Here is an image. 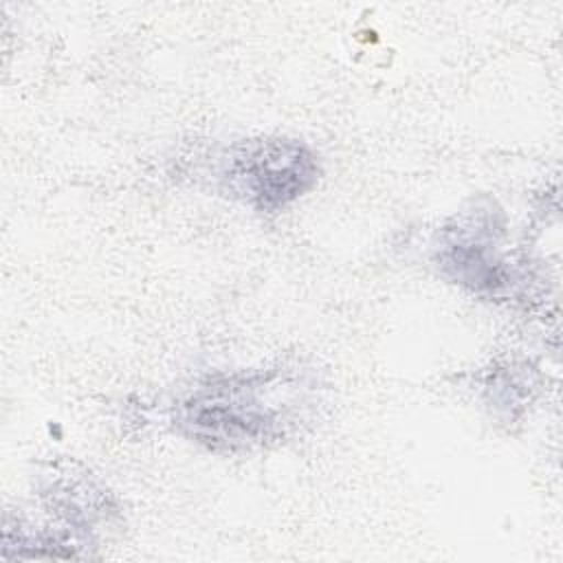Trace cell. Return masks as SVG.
Listing matches in <instances>:
<instances>
[{
	"label": "cell",
	"instance_id": "obj_1",
	"mask_svg": "<svg viewBox=\"0 0 563 563\" xmlns=\"http://www.w3.org/2000/svg\"><path fill=\"white\" fill-rule=\"evenodd\" d=\"M314 178L312 156L297 143L257 141L231 156L227 180L233 191L264 209L284 207L301 196Z\"/></svg>",
	"mask_w": 563,
	"mask_h": 563
},
{
	"label": "cell",
	"instance_id": "obj_2",
	"mask_svg": "<svg viewBox=\"0 0 563 563\" xmlns=\"http://www.w3.org/2000/svg\"><path fill=\"white\" fill-rule=\"evenodd\" d=\"M260 389L251 380L209 385L185 405V424L209 442H257L275 424L273 405L260 398Z\"/></svg>",
	"mask_w": 563,
	"mask_h": 563
}]
</instances>
